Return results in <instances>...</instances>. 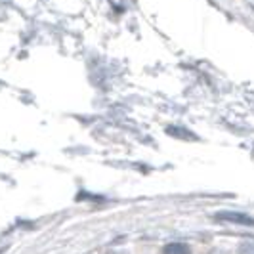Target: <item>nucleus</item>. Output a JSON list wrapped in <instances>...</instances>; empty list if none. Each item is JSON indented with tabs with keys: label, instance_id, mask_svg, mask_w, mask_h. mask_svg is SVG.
Returning <instances> with one entry per match:
<instances>
[{
	"label": "nucleus",
	"instance_id": "obj_1",
	"mask_svg": "<svg viewBox=\"0 0 254 254\" xmlns=\"http://www.w3.org/2000/svg\"><path fill=\"white\" fill-rule=\"evenodd\" d=\"M216 220L220 222H228V224H237V226H254V218L245 214V212H237V210H222L214 214Z\"/></svg>",
	"mask_w": 254,
	"mask_h": 254
},
{
	"label": "nucleus",
	"instance_id": "obj_2",
	"mask_svg": "<svg viewBox=\"0 0 254 254\" xmlns=\"http://www.w3.org/2000/svg\"><path fill=\"white\" fill-rule=\"evenodd\" d=\"M163 254H191V247L188 243H168L165 249H163Z\"/></svg>",
	"mask_w": 254,
	"mask_h": 254
},
{
	"label": "nucleus",
	"instance_id": "obj_3",
	"mask_svg": "<svg viewBox=\"0 0 254 254\" xmlns=\"http://www.w3.org/2000/svg\"><path fill=\"white\" fill-rule=\"evenodd\" d=\"M168 134H170V136H178V138H184V140H195V136L191 134L190 130H186V128L170 127V128H168Z\"/></svg>",
	"mask_w": 254,
	"mask_h": 254
},
{
	"label": "nucleus",
	"instance_id": "obj_4",
	"mask_svg": "<svg viewBox=\"0 0 254 254\" xmlns=\"http://www.w3.org/2000/svg\"><path fill=\"white\" fill-rule=\"evenodd\" d=\"M237 254H254V239H243L237 247Z\"/></svg>",
	"mask_w": 254,
	"mask_h": 254
},
{
	"label": "nucleus",
	"instance_id": "obj_5",
	"mask_svg": "<svg viewBox=\"0 0 254 254\" xmlns=\"http://www.w3.org/2000/svg\"><path fill=\"white\" fill-rule=\"evenodd\" d=\"M208 254H224V253H220V251H212V253H208Z\"/></svg>",
	"mask_w": 254,
	"mask_h": 254
}]
</instances>
